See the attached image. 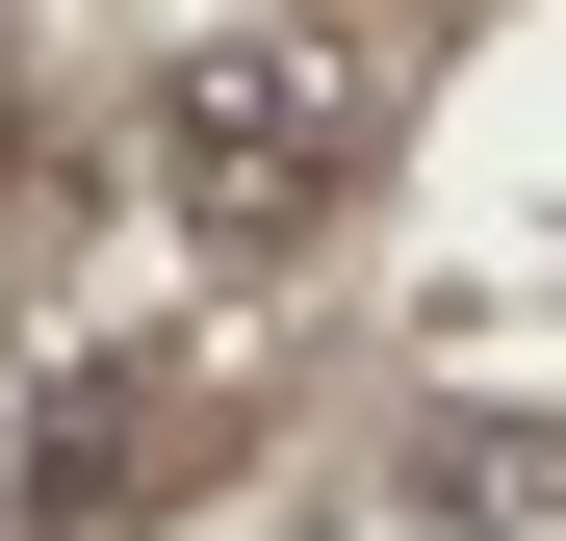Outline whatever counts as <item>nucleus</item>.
Here are the masks:
<instances>
[{
	"mask_svg": "<svg viewBox=\"0 0 566 541\" xmlns=\"http://www.w3.org/2000/svg\"><path fill=\"white\" fill-rule=\"evenodd\" d=\"M335 180H360V77H310V52H180L155 77V207L207 258H283Z\"/></svg>",
	"mask_w": 566,
	"mask_h": 541,
	"instance_id": "obj_1",
	"label": "nucleus"
}]
</instances>
